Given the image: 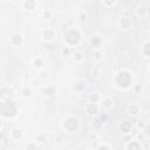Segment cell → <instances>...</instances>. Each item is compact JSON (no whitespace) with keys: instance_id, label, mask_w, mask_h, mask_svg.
Masks as SVG:
<instances>
[{"instance_id":"cell-1","label":"cell","mask_w":150,"mask_h":150,"mask_svg":"<svg viewBox=\"0 0 150 150\" xmlns=\"http://www.w3.org/2000/svg\"><path fill=\"white\" fill-rule=\"evenodd\" d=\"M112 83L120 90H128V89L132 88V86H134V77H132L131 71H129L128 69L118 70L115 74L114 79H112Z\"/></svg>"},{"instance_id":"cell-2","label":"cell","mask_w":150,"mask_h":150,"mask_svg":"<svg viewBox=\"0 0 150 150\" xmlns=\"http://www.w3.org/2000/svg\"><path fill=\"white\" fill-rule=\"evenodd\" d=\"M81 40H82V34L80 29H77L76 27H69L62 33V42L67 48L77 47Z\"/></svg>"},{"instance_id":"cell-3","label":"cell","mask_w":150,"mask_h":150,"mask_svg":"<svg viewBox=\"0 0 150 150\" xmlns=\"http://www.w3.org/2000/svg\"><path fill=\"white\" fill-rule=\"evenodd\" d=\"M80 127H81L80 120L75 115H67L66 117H63V120L61 122V128L66 132H69V134L77 132L80 130Z\"/></svg>"},{"instance_id":"cell-4","label":"cell","mask_w":150,"mask_h":150,"mask_svg":"<svg viewBox=\"0 0 150 150\" xmlns=\"http://www.w3.org/2000/svg\"><path fill=\"white\" fill-rule=\"evenodd\" d=\"M2 108H1V115L2 117H6L7 111H11V117H14L18 112V105L13 100H4L2 101Z\"/></svg>"},{"instance_id":"cell-5","label":"cell","mask_w":150,"mask_h":150,"mask_svg":"<svg viewBox=\"0 0 150 150\" xmlns=\"http://www.w3.org/2000/svg\"><path fill=\"white\" fill-rule=\"evenodd\" d=\"M105 122H107V116H105V114L98 112L96 116L93 117L91 127L94 128V130H100V129L103 128V125H104Z\"/></svg>"},{"instance_id":"cell-6","label":"cell","mask_w":150,"mask_h":150,"mask_svg":"<svg viewBox=\"0 0 150 150\" xmlns=\"http://www.w3.org/2000/svg\"><path fill=\"white\" fill-rule=\"evenodd\" d=\"M9 43L13 46V47H21L23 45V41H25V38H23V34L20 33V32H15L13 33L9 39H8Z\"/></svg>"},{"instance_id":"cell-7","label":"cell","mask_w":150,"mask_h":150,"mask_svg":"<svg viewBox=\"0 0 150 150\" xmlns=\"http://www.w3.org/2000/svg\"><path fill=\"white\" fill-rule=\"evenodd\" d=\"M100 103H87L84 105V111L88 116L94 117L100 112Z\"/></svg>"},{"instance_id":"cell-8","label":"cell","mask_w":150,"mask_h":150,"mask_svg":"<svg viewBox=\"0 0 150 150\" xmlns=\"http://www.w3.org/2000/svg\"><path fill=\"white\" fill-rule=\"evenodd\" d=\"M89 43L94 47V49H101L102 45H103V38L100 34H91L89 36Z\"/></svg>"},{"instance_id":"cell-9","label":"cell","mask_w":150,"mask_h":150,"mask_svg":"<svg viewBox=\"0 0 150 150\" xmlns=\"http://www.w3.org/2000/svg\"><path fill=\"white\" fill-rule=\"evenodd\" d=\"M118 130L123 135H129L132 130V123L130 120H123L118 123Z\"/></svg>"},{"instance_id":"cell-10","label":"cell","mask_w":150,"mask_h":150,"mask_svg":"<svg viewBox=\"0 0 150 150\" xmlns=\"http://www.w3.org/2000/svg\"><path fill=\"white\" fill-rule=\"evenodd\" d=\"M41 39L45 42H52L55 39V30L52 28H45L41 30Z\"/></svg>"},{"instance_id":"cell-11","label":"cell","mask_w":150,"mask_h":150,"mask_svg":"<svg viewBox=\"0 0 150 150\" xmlns=\"http://www.w3.org/2000/svg\"><path fill=\"white\" fill-rule=\"evenodd\" d=\"M114 105H115V101L110 96H103L100 102V107L103 110H110L114 108Z\"/></svg>"},{"instance_id":"cell-12","label":"cell","mask_w":150,"mask_h":150,"mask_svg":"<svg viewBox=\"0 0 150 150\" xmlns=\"http://www.w3.org/2000/svg\"><path fill=\"white\" fill-rule=\"evenodd\" d=\"M131 25H132V22H131V19L129 16H121L117 21V26L122 30H128L131 27Z\"/></svg>"},{"instance_id":"cell-13","label":"cell","mask_w":150,"mask_h":150,"mask_svg":"<svg viewBox=\"0 0 150 150\" xmlns=\"http://www.w3.org/2000/svg\"><path fill=\"white\" fill-rule=\"evenodd\" d=\"M127 112H128V115H130L131 117H136V116H138L139 112H141V107H139L138 104H136V103H131V104H129V105L127 107Z\"/></svg>"},{"instance_id":"cell-14","label":"cell","mask_w":150,"mask_h":150,"mask_svg":"<svg viewBox=\"0 0 150 150\" xmlns=\"http://www.w3.org/2000/svg\"><path fill=\"white\" fill-rule=\"evenodd\" d=\"M8 137H9L11 139H13V141H20V139H22V137H23V132H22V130L19 129V128H13V129L9 130Z\"/></svg>"},{"instance_id":"cell-15","label":"cell","mask_w":150,"mask_h":150,"mask_svg":"<svg viewBox=\"0 0 150 150\" xmlns=\"http://www.w3.org/2000/svg\"><path fill=\"white\" fill-rule=\"evenodd\" d=\"M30 64L35 70H41L43 68V66H45V60L41 56H35V57L32 59Z\"/></svg>"},{"instance_id":"cell-16","label":"cell","mask_w":150,"mask_h":150,"mask_svg":"<svg viewBox=\"0 0 150 150\" xmlns=\"http://www.w3.org/2000/svg\"><path fill=\"white\" fill-rule=\"evenodd\" d=\"M125 150H142V144L137 139H130L125 143Z\"/></svg>"},{"instance_id":"cell-17","label":"cell","mask_w":150,"mask_h":150,"mask_svg":"<svg viewBox=\"0 0 150 150\" xmlns=\"http://www.w3.org/2000/svg\"><path fill=\"white\" fill-rule=\"evenodd\" d=\"M20 5L23 7V9L26 11H34L36 9V7L39 6V4L35 0H25L22 2H20Z\"/></svg>"},{"instance_id":"cell-18","label":"cell","mask_w":150,"mask_h":150,"mask_svg":"<svg viewBox=\"0 0 150 150\" xmlns=\"http://www.w3.org/2000/svg\"><path fill=\"white\" fill-rule=\"evenodd\" d=\"M0 93H1V97H2V101L4 100H9V96L11 94L13 93V88L9 87V86H1V89H0Z\"/></svg>"},{"instance_id":"cell-19","label":"cell","mask_w":150,"mask_h":150,"mask_svg":"<svg viewBox=\"0 0 150 150\" xmlns=\"http://www.w3.org/2000/svg\"><path fill=\"white\" fill-rule=\"evenodd\" d=\"M102 100V96L100 95V93H90L87 96V102L88 103H100Z\"/></svg>"},{"instance_id":"cell-20","label":"cell","mask_w":150,"mask_h":150,"mask_svg":"<svg viewBox=\"0 0 150 150\" xmlns=\"http://www.w3.org/2000/svg\"><path fill=\"white\" fill-rule=\"evenodd\" d=\"M141 53L144 57H150V40H146L141 46Z\"/></svg>"},{"instance_id":"cell-21","label":"cell","mask_w":150,"mask_h":150,"mask_svg":"<svg viewBox=\"0 0 150 150\" xmlns=\"http://www.w3.org/2000/svg\"><path fill=\"white\" fill-rule=\"evenodd\" d=\"M42 93H43L46 96L52 97V96H55V95H56L57 89H56L54 86H47V87H45V88L42 89Z\"/></svg>"},{"instance_id":"cell-22","label":"cell","mask_w":150,"mask_h":150,"mask_svg":"<svg viewBox=\"0 0 150 150\" xmlns=\"http://www.w3.org/2000/svg\"><path fill=\"white\" fill-rule=\"evenodd\" d=\"M134 12H135V14H136L138 18H143V16L145 15V13H146V9H145V7H144L142 4H138V5L135 6Z\"/></svg>"},{"instance_id":"cell-23","label":"cell","mask_w":150,"mask_h":150,"mask_svg":"<svg viewBox=\"0 0 150 150\" xmlns=\"http://www.w3.org/2000/svg\"><path fill=\"white\" fill-rule=\"evenodd\" d=\"M71 57L73 60L76 62V63H82L84 61V54L82 52H79V50H75L73 54H71Z\"/></svg>"},{"instance_id":"cell-24","label":"cell","mask_w":150,"mask_h":150,"mask_svg":"<svg viewBox=\"0 0 150 150\" xmlns=\"http://www.w3.org/2000/svg\"><path fill=\"white\" fill-rule=\"evenodd\" d=\"M47 141V138H46V135L45 134H38L36 136H35V143H40V144H42V143H45Z\"/></svg>"},{"instance_id":"cell-25","label":"cell","mask_w":150,"mask_h":150,"mask_svg":"<svg viewBox=\"0 0 150 150\" xmlns=\"http://www.w3.org/2000/svg\"><path fill=\"white\" fill-rule=\"evenodd\" d=\"M93 56L95 60H102L103 59V53L101 49H94L93 50Z\"/></svg>"},{"instance_id":"cell-26","label":"cell","mask_w":150,"mask_h":150,"mask_svg":"<svg viewBox=\"0 0 150 150\" xmlns=\"http://www.w3.org/2000/svg\"><path fill=\"white\" fill-rule=\"evenodd\" d=\"M42 18H43L45 20H50V19L53 18V12H52L50 9H45V11H42Z\"/></svg>"},{"instance_id":"cell-27","label":"cell","mask_w":150,"mask_h":150,"mask_svg":"<svg viewBox=\"0 0 150 150\" xmlns=\"http://www.w3.org/2000/svg\"><path fill=\"white\" fill-rule=\"evenodd\" d=\"M21 94L23 97H30L32 96V89L28 88V87H23L22 90H21Z\"/></svg>"},{"instance_id":"cell-28","label":"cell","mask_w":150,"mask_h":150,"mask_svg":"<svg viewBox=\"0 0 150 150\" xmlns=\"http://www.w3.org/2000/svg\"><path fill=\"white\" fill-rule=\"evenodd\" d=\"M136 127H137L138 129L143 130L144 128H146V123H145V121H143V120H138V121L136 122Z\"/></svg>"},{"instance_id":"cell-29","label":"cell","mask_w":150,"mask_h":150,"mask_svg":"<svg viewBox=\"0 0 150 150\" xmlns=\"http://www.w3.org/2000/svg\"><path fill=\"white\" fill-rule=\"evenodd\" d=\"M96 150H111V149H110L109 144H107V143H100V144L97 145Z\"/></svg>"},{"instance_id":"cell-30","label":"cell","mask_w":150,"mask_h":150,"mask_svg":"<svg viewBox=\"0 0 150 150\" xmlns=\"http://www.w3.org/2000/svg\"><path fill=\"white\" fill-rule=\"evenodd\" d=\"M79 19H80L81 21H86V20L88 19L87 13H86L84 11H80V13H79Z\"/></svg>"},{"instance_id":"cell-31","label":"cell","mask_w":150,"mask_h":150,"mask_svg":"<svg viewBox=\"0 0 150 150\" xmlns=\"http://www.w3.org/2000/svg\"><path fill=\"white\" fill-rule=\"evenodd\" d=\"M136 94H138V93H141V90H142V87H141V84H138V83H134V86H132V88H131Z\"/></svg>"},{"instance_id":"cell-32","label":"cell","mask_w":150,"mask_h":150,"mask_svg":"<svg viewBox=\"0 0 150 150\" xmlns=\"http://www.w3.org/2000/svg\"><path fill=\"white\" fill-rule=\"evenodd\" d=\"M35 148H36V143L35 142H32V143L27 144V150H35Z\"/></svg>"},{"instance_id":"cell-33","label":"cell","mask_w":150,"mask_h":150,"mask_svg":"<svg viewBox=\"0 0 150 150\" xmlns=\"http://www.w3.org/2000/svg\"><path fill=\"white\" fill-rule=\"evenodd\" d=\"M103 4L105 5V6H109V7H114L117 2L116 1H103Z\"/></svg>"},{"instance_id":"cell-34","label":"cell","mask_w":150,"mask_h":150,"mask_svg":"<svg viewBox=\"0 0 150 150\" xmlns=\"http://www.w3.org/2000/svg\"><path fill=\"white\" fill-rule=\"evenodd\" d=\"M90 138H91V139H96V138H97V135H96V134H91V135H90Z\"/></svg>"},{"instance_id":"cell-35","label":"cell","mask_w":150,"mask_h":150,"mask_svg":"<svg viewBox=\"0 0 150 150\" xmlns=\"http://www.w3.org/2000/svg\"><path fill=\"white\" fill-rule=\"evenodd\" d=\"M148 74H149V76H150V67L148 68Z\"/></svg>"}]
</instances>
